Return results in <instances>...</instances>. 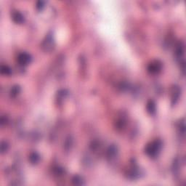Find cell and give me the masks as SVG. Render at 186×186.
<instances>
[{
  "instance_id": "cell-1",
  "label": "cell",
  "mask_w": 186,
  "mask_h": 186,
  "mask_svg": "<svg viewBox=\"0 0 186 186\" xmlns=\"http://www.w3.org/2000/svg\"><path fill=\"white\" fill-rule=\"evenodd\" d=\"M161 146H162V143H161V140H156L146 146V149H145V152L151 158H155L159 155Z\"/></svg>"
},
{
  "instance_id": "cell-2",
  "label": "cell",
  "mask_w": 186,
  "mask_h": 186,
  "mask_svg": "<svg viewBox=\"0 0 186 186\" xmlns=\"http://www.w3.org/2000/svg\"><path fill=\"white\" fill-rule=\"evenodd\" d=\"M54 40L53 37L51 34H48L47 37H45L44 40L43 41L42 44V48L43 49L44 51L45 52H50L52 50L54 47Z\"/></svg>"
},
{
  "instance_id": "cell-3",
  "label": "cell",
  "mask_w": 186,
  "mask_h": 186,
  "mask_svg": "<svg viewBox=\"0 0 186 186\" xmlns=\"http://www.w3.org/2000/svg\"><path fill=\"white\" fill-rule=\"evenodd\" d=\"M162 69V63L159 60H154L151 62L148 66V71L151 74H159Z\"/></svg>"
},
{
  "instance_id": "cell-4",
  "label": "cell",
  "mask_w": 186,
  "mask_h": 186,
  "mask_svg": "<svg viewBox=\"0 0 186 186\" xmlns=\"http://www.w3.org/2000/svg\"><path fill=\"white\" fill-rule=\"evenodd\" d=\"M17 61L19 63V65L25 66L29 64L31 61V56L27 52H21L18 55Z\"/></svg>"
},
{
  "instance_id": "cell-5",
  "label": "cell",
  "mask_w": 186,
  "mask_h": 186,
  "mask_svg": "<svg viewBox=\"0 0 186 186\" xmlns=\"http://www.w3.org/2000/svg\"><path fill=\"white\" fill-rule=\"evenodd\" d=\"M11 16H12V21L17 24H23L24 21H25L24 15L21 12H19V11H13Z\"/></svg>"
},
{
  "instance_id": "cell-6",
  "label": "cell",
  "mask_w": 186,
  "mask_h": 186,
  "mask_svg": "<svg viewBox=\"0 0 186 186\" xmlns=\"http://www.w3.org/2000/svg\"><path fill=\"white\" fill-rule=\"evenodd\" d=\"M118 150L117 148L114 146V145H111L108 147V149H107L106 152V156L109 160H112V159H114L116 156H117Z\"/></svg>"
},
{
  "instance_id": "cell-7",
  "label": "cell",
  "mask_w": 186,
  "mask_h": 186,
  "mask_svg": "<svg viewBox=\"0 0 186 186\" xmlns=\"http://www.w3.org/2000/svg\"><path fill=\"white\" fill-rule=\"evenodd\" d=\"M180 95V90L178 87H174L172 90V103L175 104L179 99Z\"/></svg>"
},
{
  "instance_id": "cell-8",
  "label": "cell",
  "mask_w": 186,
  "mask_h": 186,
  "mask_svg": "<svg viewBox=\"0 0 186 186\" xmlns=\"http://www.w3.org/2000/svg\"><path fill=\"white\" fill-rule=\"evenodd\" d=\"M146 109L150 114L154 115L156 112V105L154 100H149L146 106Z\"/></svg>"
},
{
  "instance_id": "cell-9",
  "label": "cell",
  "mask_w": 186,
  "mask_h": 186,
  "mask_svg": "<svg viewBox=\"0 0 186 186\" xmlns=\"http://www.w3.org/2000/svg\"><path fill=\"white\" fill-rule=\"evenodd\" d=\"M139 169L137 167H132L128 172V177L131 179H135L139 176Z\"/></svg>"
},
{
  "instance_id": "cell-10",
  "label": "cell",
  "mask_w": 186,
  "mask_h": 186,
  "mask_svg": "<svg viewBox=\"0 0 186 186\" xmlns=\"http://www.w3.org/2000/svg\"><path fill=\"white\" fill-rule=\"evenodd\" d=\"M29 160L32 164H37L40 161V156L36 152H33L29 155Z\"/></svg>"
},
{
  "instance_id": "cell-11",
  "label": "cell",
  "mask_w": 186,
  "mask_h": 186,
  "mask_svg": "<svg viewBox=\"0 0 186 186\" xmlns=\"http://www.w3.org/2000/svg\"><path fill=\"white\" fill-rule=\"evenodd\" d=\"M184 52H185V47H184V45L182 43H179L177 45V47H176V55L178 57H182L184 55Z\"/></svg>"
},
{
  "instance_id": "cell-12",
  "label": "cell",
  "mask_w": 186,
  "mask_h": 186,
  "mask_svg": "<svg viewBox=\"0 0 186 186\" xmlns=\"http://www.w3.org/2000/svg\"><path fill=\"white\" fill-rule=\"evenodd\" d=\"M72 183L74 185H82L85 184V181H84L83 178L81 177L80 176L76 175L72 178Z\"/></svg>"
},
{
  "instance_id": "cell-13",
  "label": "cell",
  "mask_w": 186,
  "mask_h": 186,
  "mask_svg": "<svg viewBox=\"0 0 186 186\" xmlns=\"http://www.w3.org/2000/svg\"><path fill=\"white\" fill-rule=\"evenodd\" d=\"M1 74L3 75L10 76L12 74V70L9 66L6 65H2L1 66Z\"/></svg>"
},
{
  "instance_id": "cell-14",
  "label": "cell",
  "mask_w": 186,
  "mask_h": 186,
  "mask_svg": "<svg viewBox=\"0 0 186 186\" xmlns=\"http://www.w3.org/2000/svg\"><path fill=\"white\" fill-rule=\"evenodd\" d=\"M20 92H21V87H20L19 86H18V85L13 86L12 88H11L10 92V96L12 97V98H15V97H16L18 95V94L20 93Z\"/></svg>"
},
{
  "instance_id": "cell-15",
  "label": "cell",
  "mask_w": 186,
  "mask_h": 186,
  "mask_svg": "<svg viewBox=\"0 0 186 186\" xmlns=\"http://www.w3.org/2000/svg\"><path fill=\"white\" fill-rule=\"evenodd\" d=\"M8 150V145L7 143L4 141H2L1 144V154H4Z\"/></svg>"
},
{
  "instance_id": "cell-16",
  "label": "cell",
  "mask_w": 186,
  "mask_h": 186,
  "mask_svg": "<svg viewBox=\"0 0 186 186\" xmlns=\"http://www.w3.org/2000/svg\"><path fill=\"white\" fill-rule=\"evenodd\" d=\"M44 7V1H37V4H36V8H37V10L39 11L42 10Z\"/></svg>"
},
{
  "instance_id": "cell-17",
  "label": "cell",
  "mask_w": 186,
  "mask_h": 186,
  "mask_svg": "<svg viewBox=\"0 0 186 186\" xmlns=\"http://www.w3.org/2000/svg\"><path fill=\"white\" fill-rule=\"evenodd\" d=\"M72 145V140L71 139V138H68L67 139V140L65 141V148L66 149H69V148H70V146Z\"/></svg>"
},
{
  "instance_id": "cell-18",
  "label": "cell",
  "mask_w": 186,
  "mask_h": 186,
  "mask_svg": "<svg viewBox=\"0 0 186 186\" xmlns=\"http://www.w3.org/2000/svg\"><path fill=\"white\" fill-rule=\"evenodd\" d=\"M7 118L6 116H1V125H4L7 124Z\"/></svg>"
}]
</instances>
